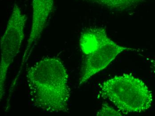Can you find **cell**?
Returning <instances> with one entry per match:
<instances>
[{"label":"cell","instance_id":"cell-1","mask_svg":"<svg viewBox=\"0 0 155 116\" xmlns=\"http://www.w3.org/2000/svg\"><path fill=\"white\" fill-rule=\"evenodd\" d=\"M26 79L34 107L52 114L68 111L69 74L59 58L48 57L39 60L27 68Z\"/></svg>","mask_w":155,"mask_h":116},{"label":"cell","instance_id":"cell-2","mask_svg":"<svg viewBox=\"0 0 155 116\" xmlns=\"http://www.w3.org/2000/svg\"><path fill=\"white\" fill-rule=\"evenodd\" d=\"M79 45L85 58L81 68L79 85L106 68L123 51L132 50L110 38L103 27L88 28L82 32Z\"/></svg>","mask_w":155,"mask_h":116},{"label":"cell","instance_id":"cell-3","mask_svg":"<svg viewBox=\"0 0 155 116\" xmlns=\"http://www.w3.org/2000/svg\"><path fill=\"white\" fill-rule=\"evenodd\" d=\"M101 88L102 97L126 114L144 112L153 104V94L146 84L131 74L115 76L102 83Z\"/></svg>","mask_w":155,"mask_h":116},{"label":"cell","instance_id":"cell-4","mask_svg":"<svg viewBox=\"0 0 155 116\" xmlns=\"http://www.w3.org/2000/svg\"><path fill=\"white\" fill-rule=\"evenodd\" d=\"M27 17L19 6H13L5 31L1 39V61L0 65V98L5 93V83L8 69L19 52L25 36Z\"/></svg>","mask_w":155,"mask_h":116},{"label":"cell","instance_id":"cell-5","mask_svg":"<svg viewBox=\"0 0 155 116\" xmlns=\"http://www.w3.org/2000/svg\"><path fill=\"white\" fill-rule=\"evenodd\" d=\"M54 5V0H32L33 13L31 32L18 74L21 73L24 65L28 61L33 49L41 36L53 10Z\"/></svg>","mask_w":155,"mask_h":116},{"label":"cell","instance_id":"cell-6","mask_svg":"<svg viewBox=\"0 0 155 116\" xmlns=\"http://www.w3.org/2000/svg\"><path fill=\"white\" fill-rule=\"evenodd\" d=\"M108 8L119 10H124L134 7L142 0H86Z\"/></svg>","mask_w":155,"mask_h":116},{"label":"cell","instance_id":"cell-7","mask_svg":"<svg viewBox=\"0 0 155 116\" xmlns=\"http://www.w3.org/2000/svg\"><path fill=\"white\" fill-rule=\"evenodd\" d=\"M97 116H122L120 111L115 110L114 108L107 104H103L102 108L97 114Z\"/></svg>","mask_w":155,"mask_h":116},{"label":"cell","instance_id":"cell-8","mask_svg":"<svg viewBox=\"0 0 155 116\" xmlns=\"http://www.w3.org/2000/svg\"><path fill=\"white\" fill-rule=\"evenodd\" d=\"M152 65L153 66V68L155 71V58L152 61Z\"/></svg>","mask_w":155,"mask_h":116}]
</instances>
